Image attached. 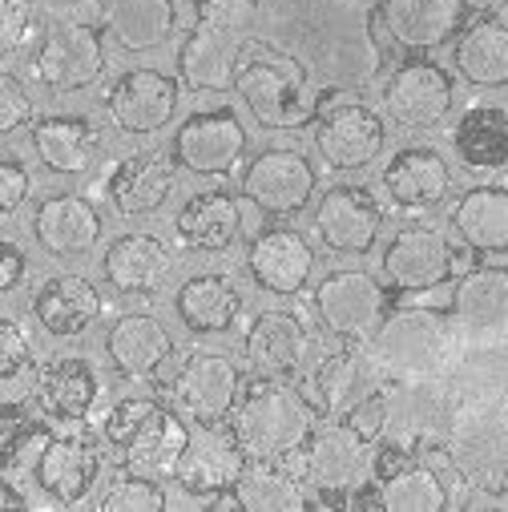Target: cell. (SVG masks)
<instances>
[{
	"label": "cell",
	"mask_w": 508,
	"mask_h": 512,
	"mask_svg": "<svg viewBox=\"0 0 508 512\" xmlns=\"http://www.w3.org/2000/svg\"><path fill=\"white\" fill-rule=\"evenodd\" d=\"M246 154V130L230 109H202L182 121L174 162L198 178H226Z\"/></svg>",
	"instance_id": "obj_13"
},
{
	"label": "cell",
	"mask_w": 508,
	"mask_h": 512,
	"mask_svg": "<svg viewBox=\"0 0 508 512\" xmlns=\"http://www.w3.org/2000/svg\"><path fill=\"white\" fill-rule=\"evenodd\" d=\"M452 150L472 174H496L508 166V109L472 105L452 130Z\"/></svg>",
	"instance_id": "obj_35"
},
{
	"label": "cell",
	"mask_w": 508,
	"mask_h": 512,
	"mask_svg": "<svg viewBox=\"0 0 508 512\" xmlns=\"http://www.w3.org/2000/svg\"><path fill=\"white\" fill-rule=\"evenodd\" d=\"M170 396L182 420L190 424H222L230 420L242 396V371L234 359L218 351H194L170 383Z\"/></svg>",
	"instance_id": "obj_8"
},
{
	"label": "cell",
	"mask_w": 508,
	"mask_h": 512,
	"mask_svg": "<svg viewBox=\"0 0 508 512\" xmlns=\"http://www.w3.org/2000/svg\"><path fill=\"white\" fill-rule=\"evenodd\" d=\"M504 416H508V404H504Z\"/></svg>",
	"instance_id": "obj_53"
},
{
	"label": "cell",
	"mask_w": 508,
	"mask_h": 512,
	"mask_svg": "<svg viewBox=\"0 0 508 512\" xmlns=\"http://www.w3.org/2000/svg\"><path fill=\"white\" fill-rule=\"evenodd\" d=\"M448 190H452L448 158L440 150H432V146H408L384 170V194L404 214L440 206L448 198Z\"/></svg>",
	"instance_id": "obj_25"
},
{
	"label": "cell",
	"mask_w": 508,
	"mask_h": 512,
	"mask_svg": "<svg viewBox=\"0 0 508 512\" xmlns=\"http://www.w3.org/2000/svg\"><path fill=\"white\" fill-rule=\"evenodd\" d=\"M17 508H25V496L9 480H0V512H17Z\"/></svg>",
	"instance_id": "obj_51"
},
{
	"label": "cell",
	"mask_w": 508,
	"mask_h": 512,
	"mask_svg": "<svg viewBox=\"0 0 508 512\" xmlns=\"http://www.w3.org/2000/svg\"><path fill=\"white\" fill-rule=\"evenodd\" d=\"M174 307L194 335H222L242 315V295L226 275H194L178 287Z\"/></svg>",
	"instance_id": "obj_41"
},
{
	"label": "cell",
	"mask_w": 508,
	"mask_h": 512,
	"mask_svg": "<svg viewBox=\"0 0 508 512\" xmlns=\"http://www.w3.org/2000/svg\"><path fill=\"white\" fill-rule=\"evenodd\" d=\"M375 480H379V488L371 496L388 512H440V508H448V488L436 476V468L416 464L412 452H404V448H392V444L379 448Z\"/></svg>",
	"instance_id": "obj_24"
},
{
	"label": "cell",
	"mask_w": 508,
	"mask_h": 512,
	"mask_svg": "<svg viewBox=\"0 0 508 512\" xmlns=\"http://www.w3.org/2000/svg\"><path fill=\"white\" fill-rule=\"evenodd\" d=\"M448 319L460 339H508V271H468L452 291Z\"/></svg>",
	"instance_id": "obj_23"
},
{
	"label": "cell",
	"mask_w": 508,
	"mask_h": 512,
	"mask_svg": "<svg viewBox=\"0 0 508 512\" xmlns=\"http://www.w3.org/2000/svg\"><path fill=\"white\" fill-rule=\"evenodd\" d=\"M254 21H259L254 0H198V21L178 53L182 85L198 93L230 89L254 49Z\"/></svg>",
	"instance_id": "obj_1"
},
{
	"label": "cell",
	"mask_w": 508,
	"mask_h": 512,
	"mask_svg": "<svg viewBox=\"0 0 508 512\" xmlns=\"http://www.w3.org/2000/svg\"><path fill=\"white\" fill-rule=\"evenodd\" d=\"M246 448L238 444L234 428L222 424H194V432L186 436V448L178 456L174 480L182 492L190 496H214V492H230L234 480L246 468Z\"/></svg>",
	"instance_id": "obj_11"
},
{
	"label": "cell",
	"mask_w": 508,
	"mask_h": 512,
	"mask_svg": "<svg viewBox=\"0 0 508 512\" xmlns=\"http://www.w3.org/2000/svg\"><path fill=\"white\" fill-rule=\"evenodd\" d=\"M105 351L113 359V367L121 375H130V379H150L162 371V363H170L174 355V339L170 331L162 327V319L154 315H121L109 335H105Z\"/></svg>",
	"instance_id": "obj_29"
},
{
	"label": "cell",
	"mask_w": 508,
	"mask_h": 512,
	"mask_svg": "<svg viewBox=\"0 0 508 512\" xmlns=\"http://www.w3.org/2000/svg\"><path fill=\"white\" fill-rule=\"evenodd\" d=\"M97 125L77 113H57L33 125V150L53 174H85L97 158Z\"/></svg>",
	"instance_id": "obj_34"
},
{
	"label": "cell",
	"mask_w": 508,
	"mask_h": 512,
	"mask_svg": "<svg viewBox=\"0 0 508 512\" xmlns=\"http://www.w3.org/2000/svg\"><path fill=\"white\" fill-rule=\"evenodd\" d=\"M230 504L242 512H303L311 500L303 480L283 468V460H246L230 488Z\"/></svg>",
	"instance_id": "obj_39"
},
{
	"label": "cell",
	"mask_w": 508,
	"mask_h": 512,
	"mask_svg": "<svg viewBox=\"0 0 508 512\" xmlns=\"http://www.w3.org/2000/svg\"><path fill=\"white\" fill-rule=\"evenodd\" d=\"M464 9H476V13H496V9H504L508 0H460Z\"/></svg>",
	"instance_id": "obj_52"
},
{
	"label": "cell",
	"mask_w": 508,
	"mask_h": 512,
	"mask_svg": "<svg viewBox=\"0 0 508 512\" xmlns=\"http://www.w3.org/2000/svg\"><path fill=\"white\" fill-rule=\"evenodd\" d=\"M186 420L162 404H154V412L138 424V432L121 444V456H125V472H138V476H150V480H174V468H178V456L186 448Z\"/></svg>",
	"instance_id": "obj_30"
},
{
	"label": "cell",
	"mask_w": 508,
	"mask_h": 512,
	"mask_svg": "<svg viewBox=\"0 0 508 512\" xmlns=\"http://www.w3.org/2000/svg\"><path fill=\"white\" fill-rule=\"evenodd\" d=\"M444 383L456 408H504L508 404V339H460Z\"/></svg>",
	"instance_id": "obj_15"
},
{
	"label": "cell",
	"mask_w": 508,
	"mask_h": 512,
	"mask_svg": "<svg viewBox=\"0 0 508 512\" xmlns=\"http://www.w3.org/2000/svg\"><path fill=\"white\" fill-rule=\"evenodd\" d=\"M29 428L33 424H29V412L21 404H5V400H0V468L13 464V452H17V444L25 440Z\"/></svg>",
	"instance_id": "obj_48"
},
{
	"label": "cell",
	"mask_w": 508,
	"mask_h": 512,
	"mask_svg": "<svg viewBox=\"0 0 508 512\" xmlns=\"http://www.w3.org/2000/svg\"><path fill=\"white\" fill-rule=\"evenodd\" d=\"M29 33V9L21 0H0V53H9Z\"/></svg>",
	"instance_id": "obj_49"
},
{
	"label": "cell",
	"mask_w": 508,
	"mask_h": 512,
	"mask_svg": "<svg viewBox=\"0 0 508 512\" xmlns=\"http://www.w3.org/2000/svg\"><path fill=\"white\" fill-rule=\"evenodd\" d=\"M162 508H166L162 484L138 472H121L101 496V512H162Z\"/></svg>",
	"instance_id": "obj_43"
},
{
	"label": "cell",
	"mask_w": 508,
	"mask_h": 512,
	"mask_svg": "<svg viewBox=\"0 0 508 512\" xmlns=\"http://www.w3.org/2000/svg\"><path fill=\"white\" fill-rule=\"evenodd\" d=\"M33 230H37V242L49 254H57V259H77V254H89L97 246L101 214L81 194H53L37 206Z\"/></svg>",
	"instance_id": "obj_28"
},
{
	"label": "cell",
	"mask_w": 508,
	"mask_h": 512,
	"mask_svg": "<svg viewBox=\"0 0 508 512\" xmlns=\"http://www.w3.org/2000/svg\"><path fill=\"white\" fill-rule=\"evenodd\" d=\"M238 234H242V206L226 190L194 194L178 214V238L190 250L218 254V250H230Z\"/></svg>",
	"instance_id": "obj_40"
},
{
	"label": "cell",
	"mask_w": 508,
	"mask_h": 512,
	"mask_svg": "<svg viewBox=\"0 0 508 512\" xmlns=\"http://www.w3.org/2000/svg\"><path fill=\"white\" fill-rule=\"evenodd\" d=\"M452 230L468 250L508 254V190L504 186H472L452 206Z\"/></svg>",
	"instance_id": "obj_38"
},
{
	"label": "cell",
	"mask_w": 508,
	"mask_h": 512,
	"mask_svg": "<svg viewBox=\"0 0 508 512\" xmlns=\"http://www.w3.org/2000/svg\"><path fill=\"white\" fill-rule=\"evenodd\" d=\"M101 456L89 440L81 436H49V444L41 448L33 476L41 484L45 496H53L57 504H81L97 480Z\"/></svg>",
	"instance_id": "obj_27"
},
{
	"label": "cell",
	"mask_w": 508,
	"mask_h": 512,
	"mask_svg": "<svg viewBox=\"0 0 508 512\" xmlns=\"http://www.w3.org/2000/svg\"><path fill=\"white\" fill-rule=\"evenodd\" d=\"M315 351V331L295 311H263L246 331V359L267 379H295Z\"/></svg>",
	"instance_id": "obj_21"
},
{
	"label": "cell",
	"mask_w": 508,
	"mask_h": 512,
	"mask_svg": "<svg viewBox=\"0 0 508 512\" xmlns=\"http://www.w3.org/2000/svg\"><path fill=\"white\" fill-rule=\"evenodd\" d=\"M384 367H379V359L371 355L367 343H347L331 355H323L311 371V404L319 416L327 420H343L351 416L359 404L375 400L379 392H384Z\"/></svg>",
	"instance_id": "obj_7"
},
{
	"label": "cell",
	"mask_w": 508,
	"mask_h": 512,
	"mask_svg": "<svg viewBox=\"0 0 508 512\" xmlns=\"http://www.w3.org/2000/svg\"><path fill=\"white\" fill-rule=\"evenodd\" d=\"M246 271L259 291L291 299L315 275V246L295 226H271L263 234H254L246 250Z\"/></svg>",
	"instance_id": "obj_17"
},
{
	"label": "cell",
	"mask_w": 508,
	"mask_h": 512,
	"mask_svg": "<svg viewBox=\"0 0 508 512\" xmlns=\"http://www.w3.org/2000/svg\"><path fill=\"white\" fill-rule=\"evenodd\" d=\"M29 117H33V101H29L25 85L13 73H0V138L29 125Z\"/></svg>",
	"instance_id": "obj_44"
},
{
	"label": "cell",
	"mask_w": 508,
	"mask_h": 512,
	"mask_svg": "<svg viewBox=\"0 0 508 512\" xmlns=\"http://www.w3.org/2000/svg\"><path fill=\"white\" fill-rule=\"evenodd\" d=\"M456 105V85L436 61H404L384 85V109L404 130H436Z\"/></svg>",
	"instance_id": "obj_10"
},
{
	"label": "cell",
	"mask_w": 508,
	"mask_h": 512,
	"mask_svg": "<svg viewBox=\"0 0 508 512\" xmlns=\"http://www.w3.org/2000/svg\"><path fill=\"white\" fill-rule=\"evenodd\" d=\"M101 396V379L89 359H53L37 375V404L53 420H85Z\"/></svg>",
	"instance_id": "obj_33"
},
{
	"label": "cell",
	"mask_w": 508,
	"mask_h": 512,
	"mask_svg": "<svg viewBox=\"0 0 508 512\" xmlns=\"http://www.w3.org/2000/svg\"><path fill=\"white\" fill-rule=\"evenodd\" d=\"M105 25L121 49H158L174 33V0H109Z\"/></svg>",
	"instance_id": "obj_42"
},
{
	"label": "cell",
	"mask_w": 508,
	"mask_h": 512,
	"mask_svg": "<svg viewBox=\"0 0 508 512\" xmlns=\"http://www.w3.org/2000/svg\"><path fill=\"white\" fill-rule=\"evenodd\" d=\"M440 452L468 484L500 488L508 480V416H504V408H456Z\"/></svg>",
	"instance_id": "obj_6"
},
{
	"label": "cell",
	"mask_w": 508,
	"mask_h": 512,
	"mask_svg": "<svg viewBox=\"0 0 508 512\" xmlns=\"http://www.w3.org/2000/svg\"><path fill=\"white\" fill-rule=\"evenodd\" d=\"M33 182H29V170L17 162V158H0V214H13L25 206Z\"/></svg>",
	"instance_id": "obj_47"
},
{
	"label": "cell",
	"mask_w": 508,
	"mask_h": 512,
	"mask_svg": "<svg viewBox=\"0 0 508 512\" xmlns=\"http://www.w3.org/2000/svg\"><path fill=\"white\" fill-rule=\"evenodd\" d=\"M384 138H388L384 113H375L363 101H339L315 117V146L331 170L371 166L379 150H384Z\"/></svg>",
	"instance_id": "obj_9"
},
{
	"label": "cell",
	"mask_w": 508,
	"mask_h": 512,
	"mask_svg": "<svg viewBox=\"0 0 508 512\" xmlns=\"http://www.w3.org/2000/svg\"><path fill=\"white\" fill-rule=\"evenodd\" d=\"M33 311H37V319H41V327L49 335L73 339V335H85L97 323V315H101V291L85 275H53L37 291Z\"/></svg>",
	"instance_id": "obj_32"
},
{
	"label": "cell",
	"mask_w": 508,
	"mask_h": 512,
	"mask_svg": "<svg viewBox=\"0 0 508 512\" xmlns=\"http://www.w3.org/2000/svg\"><path fill=\"white\" fill-rule=\"evenodd\" d=\"M105 69V49H101V33L89 25H53L33 57V73L41 85L73 93L85 89L101 77Z\"/></svg>",
	"instance_id": "obj_19"
},
{
	"label": "cell",
	"mask_w": 508,
	"mask_h": 512,
	"mask_svg": "<svg viewBox=\"0 0 508 512\" xmlns=\"http://www.w3.org/2000/svg\"><path fill=\"white\" fill-rule=\"evenodd\" d=\"M174 271V254L158 234H121L101 259V275L117 295H154Z\"/></svg>",
	"instance_id": "obj_26"
},
{
	"label": "cell",
	"mask_w": 508,
	"mask_h": 512,
	"mask_svg": "<svg viewBox=\"0 0 508 512\" xmlns=\"http://www.w3.org/2000/svg\"><path fill=\"white\" fill-rule=\"evenodd\" d=\"M299 456H303V480L315 492H347L363 480L371 464V440L347 420H327L315 424Z\"/></svg>",
	"instance_id": "obj_12"
},
{
	"label": "cell",
	"mask_w": 508,
	"mask_h": 512,
	"mask_svg": "<svg viewBox=\"0 0 508 512\" xmlns=\"http://www.w3.org/2000/svg\"><path fill=\"white\" fill-rule=\"evenodd\" d=\"M456 271V250L436 226H404L384 250V275L400 291H432Z\"/></svg>",
	"instance_id": "obj_20"
},
{
	"label": "cell",
	"mask_w": 508,
	"mask_h": 512,
	"mask_svg": "<svg viewBox=\"0 0 508 512\" xmlns=\"http://www.w3.org/2000/svg\"><path fill=\"white\" fill-rule=\"evenodd\" d=\"M456 343L460 335L444 311L400 307L379 319L367 347L388 379H420V375H444Z\"/></svg>",
	"instance_id": "obj_4"
},
{
	"label": "cell",
	"mask_w": 508,
	"mask_h": 512,
	"mask_svg": "<svg viewBox=\"0 0 508 512\" xmlns=\"http://www.w3.org/2000/svg\"><path fill=\"white\" fill-rule=\"evenodd\" d=\"M174 194V162L158 150L125 158L113 174H109V202L117 206V214H154L166 206V198Z\"/></svg>",
	"instance_id": "obj_31"
},
{
	"label": "cell",
	"mask_w": 508,
	"mask_h": 512,
	"mask_svg": "<svg viewBox=\"0 0 508 512\" xmlns=\"http://www.w3.org/2000/svg\"><path fill=\"white\" fill-rule=\"evenodd\" d=\"M21 279H25V254H21V246L0 238V295L17 291Z\"/></svg>",
	"instance_id": "obj_50"
},
{
	"label": "cell",
	"mask_w": 508,
	"mask_h": 512,
	"mask_svg": "<svg viewBox=\"0 0 508 512\" xmlns=\"http://www.w3.org/2000/svg\"><path fill=\"white\" fill-rule=\"evenodd\" d=\"M242 194L263 214H299L315 198V166L299 150H263L242 174Z\"/></svg>",
	"instance_id": "obj_16"
},
{
	"label": "cell",
	"mask_w": 508,
	"mask_h": 512,
	"mask_svg": "<svg viewBox=\"0 0 508 512\" xmlns=\"http://www.w3.org/2000/svg\"><path fill=\"white\" fill-rule=\"evenodd\" d=\"M319 412L315 404L287 379L259 375L238 396L230 412V428L250 460H291L315 432Z\"/></svg>",
	"instance_id": "obj_2"
},
{
	"label": "cell",
	"mask_w": 508,
	"mask_h": 512,
	"mask_svg": "<svg viewBox=\"0 0 508 512\" xmlns=\"http://www.w3.org/2000/svg\"><path fill=\"white\" fill-rule=\"evenodd\" d=\"M379 13L404 49H436L460 25V0H384Z\"/></svg>",
	"instance_id": "obj_36"
},
{
	"label": "cell",
	"mask_w": 508,
	"mask_h": 512,
	"mask_svg": "<svg viewBox=\"0 0 508 512\" xmlns=\"http://www.w3.org/2000/svg\"><path fill=\"white\" fill-rule=\"evenodd\" d=\"M315 315L331 335L363 343L384 319V287L367 271H331L315 287Z\"/></svg>",
	"instance_id": "obj_14"
},
{
	"label": "cell",
	"mask_w": 508,
	"mask_h": 512,
	"mask_svg": "<svg viewBox=\"0 0 508 512\" xmlns=\"http://www.w3.org/2000/svg\"><path fill=\"white\" fill-rule=\"evenodd\" d=\"M379 226H384V210L363 186H331L319 198L315 230L335 254H367L379 242Z\"/></svg>",
	"instance_id": "obj_22"
},
{
	"label": "cell",
	"mask_w": 508,
	"mask_h": 512,
	"mask_svg": "<svg viewBox=\"0 0 508 512\" xmlns=\"http://www.w3.org/2000/svg\"><path fill=\"white\" fill-rule=\"evenodd\" d=\"M154 404H158V400H121V404H113V412L105 416V440L121 448L125 440L138 432V424L154 412Z\"/></svg>",
	"instance_id": "obj_46"
},
{
	"label": "cell",
	"mask_w": 508,
	"mask_h": 512,
	"mask_svg": "<svg viewBox=\"0 0 508 512\" xmlns=\"http://www.w3.org/2000/svg\"><path fill=\"white\" fill-rule=\"evenodd\" d=\"M456 69L484 89H504L508 85V25L496 21L492 13H480L452 49Z\"/></svg>",
	"instance_id": "obj_37"
},
{
	"label": "cell",
	"mask_w": 508,
	"mask_h": 512,
	"mask_svg": "<svg viewBox=\"0 0 508 512\" xmlns=\"http://www.w3.org/2000/svg\"><path fill=\"white\" fill-rule=\"evenodd\" d=\"M234 89L267 130H299L319 117V93L307 65L275 45H254L246 53Z\"/></svg>",
	"instance_id": "obj_3"
},
{
	"label": "cell",
	"mask_w": 508,
	"mask_h": 512,
	"mask_svg": "<svg viewBox=\"0 0 508 512\" xmlns=\"http://www.w3.org/2000/svg\"><path fill=\"white\" fill-rule=\"evenodd\" d=\"M29 363H33L29 335L21 331V323L0 319V379H17Z\"/></svg>",
	"instance_id": "obj_45"
},
{
	"label": "cell",
	"mask_w": 508,
	"mask_h": 512,
	"mask_svg": "<svg viewBox=\"0 0 508 512\" xmlns=\"http://www.w3.org/2000/svg\"><path fill=\"white\" fill-rule=\"evenodd\" d=\"M384 428L379 440L404 448V452H420V448H440L452 416H456V400L448 392L444 375H420V379H388L384 383Z\"/></svg>",
	"instance_id": "obj_5"
},
{
	"label": "cell",
	"mask_w": 508,
	"mask_h": 512,
	"mask_svg": "<svg viewBox=\"0 0 508 512\" xmlns=\"http://www.w3.org/2000/svg\"><path fill=\"white\" fill-rule=\"evenodd\" d=\"M105 109L121 134H134V138L158 134L178 113V81L158 69H130L105 93Z\"/></svg>",
	"instance_id": "obj_18"
}]
</instances>
